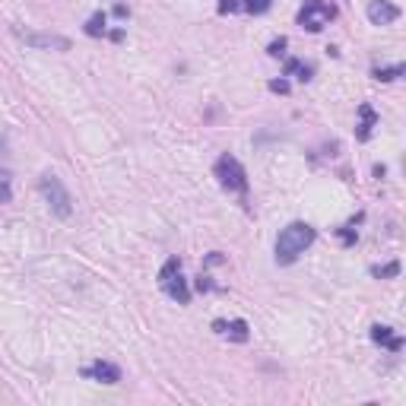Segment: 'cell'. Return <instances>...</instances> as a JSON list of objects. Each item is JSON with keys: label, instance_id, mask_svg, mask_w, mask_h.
I'll list each match as a JSON object with an SVG mask.
<instances>
[{"label": "cell", "instance_id": "2", "mask_svg": "<svg viewBox=\"0 0 406 406\" xmlns=\"http://www.w3.org/2000/svg\"><path fill=\"white\" fill-rule=\"evenodd\" d=\"M213 175H216L219 188L229 191V194H248V175H245V166H241L235 156L223 153L213 166Z\"/></svg>", "mask_w": 406, "mask_h": 406}, {"label": "cell", "instance_id": "19", "mask_svg": "<svg viewBox=\"0 0 406 406\" xmlns=\"http://www.w3.org/2000/svg\"><path fill=\"white\" fill-rule=\"evenodd\" d=\"M283 48H286V39L273 41V45H270V54H273V58H280V54H283Z\"/></svg>", "mask_w": 406, "mask_h": 406}, {"label": "cell", "instance_id": "17", "mask_svg": "<svg viewBox=\"0 0 406 406\" xmlns=\"http://www.w3.org/2000/svg\"><path fill=\"white\" fill-rule=\"evenodd\" d=\"M372 273L377 276V280H384V276H397V273H400V263L394 260V263H387V267H375Z\"/></svg>", "mask_w": 406, "mask_h": 406}, {"label": "cell", "instance_id": "11", "mask_svg": "<svg viewBox=\"0 0 406 406\" xmlns=\"http://www.w3.org/2000/svg\"><path fill=\"white\" fill-rule=\"evenodd\" d=\"M311 73H315V67L311 64H302V61H286V76H295V80H311Z\"/></svg>", "mask_w": 406, "mask_h": 406}, {"label": "cell", "instance_id": "13", "mask_svg": "<svg viewBox=\"0 0 406 406\" xmlns=\"http://www.w3.org/2000/svg\"><path fill=\"white\" fill-rule=\"evenodd\" d=\"M108 32V19H105V13H96V16H89L86 23V35H92V39H98V35Z\"/></svg>", "mask_w": 406, "mask_h": 406}, {"label": "cell", "instance_id": "14", "mask_svg": "<svg viewBox=\"0 0 406 406\" xmlns=\"http://www.w3.org/2000/svg\"><path fill=\"white\" fill-rule=\"evenodd\" d=\"M13 201V181H10V172L0 168V203H10Z\"/></svg>", "mask_w": 406, "mask_h": 406}, {"label": "cell", "instance_id": "10", "mask_svg": "<svg viewBox=\"0 0 406 406\" xmlns=\"http://www.w3.org/2000/svg\"><path fill=\"white\" fill-rule=\"evenodd\" d=\"M372 340L377 346H387L390 352H400V346H403V340L397 337L394 330H390V327H381V324H375L372 327Z\"/></svg>", "mask_w": 406, "mask_h": 406}, {"label": "cell", "instance_id": "6", "mask_svg": "<svg viewBox=\"0 0 406 406\" xmlns=\"http://www.w3.org/2000/svg\"><path fill=\"white\" fill-rule=\"evenodd\" d=\"M365 13H368V19H372L375 26H390V23L400 19V6L390 4V0H368Z\"/></svg>", "mask_w": 406, "mask_h": 406}, {"label": "cell", "instance_id": "5", "mask_svg": "<svg viewBox=\"0 0 406 406\" xmlns=\"http://www.w3.org/2000/svg\"><path fill=\"white\" fill-rule=\"evenodd\" d=\"M159 286L166 289V295L175 298L178 305L191 302V289H188V280L181 276V260H178V258H168L166 267L159 270Z\"/></svg>", "mask_w": 406, "mask_h": 406}, {"label": "cell", "instance_id": "1", "mask_svg": "<svg viewBox=\"0 0 406 406\" xmlns=\"http://www.w3.org/2000/svg\"><path fill=\"white\" fill-rule=\"evenodd\" d=\"M315 225L308 223H289L276 238V263H292L298 260L311 245H315Z\"/></svg>", "mask_w": 406, "mask_h": 406}, {"label": "cell", "instance_id": "9", "mask_svg": "<svg viewBox=\"0 0 406 406\" xmlns=\"http://www.w3.org/2000/svg\"><path fill=\"white\" fill-rule=\"evenodd\" d=\"M213 330L219 333V337H229L235 343H245L251 333H248V324L245 320H213Z\"/></svg>", "mask_w": 406, "mask_h": 406}, {"label": "cell", "instance_id": "7", "mask_svg": "<svg viewBox=\"0 0 406 406\" xmlns=\"http://www.w3.org/2000/svg\"><path fill=\"white\" fill-rule=\"evenodd\" d=\"M19 39L32 48H58V51H67L70 41L64 35H39V32H19Z\"/></svg>", "mask_w": 406, "mask_h": 406}, {"label": "cell", "instance_id": "4", "mask_svg": "<svg viewBox=\"0 0 406 406\" xmlns=\"http://www.w3.org/2000/svg\"><path fill=\"white\" fill-rule=\"evenodd\" d=\"M337 19V6L327 4V0H308V4L298 10V26L305 32H320Z\"/></svg>", "mask_w": 406, "mask_h": 406}, {"label": "cell", "instance_id": "8", "mask_svg": "<svg viewBox=\"0 0 406 406\" xmlns=\"http://www.w3.org/2000/svg\"><path fill=\"white\" fill-rule=\"evenodd\" d=\"M83 375L92 377V381H102V384H118L121 381V368L111 365V362H92L89 368H83Z\"/></svg>", "mask_w": 406, "mask_h": 406}, {"label": "cell", "instance_id": "18", "mask_svg": "<svg viewBox=\"0 0 406 406\" xmlns=\"http://www.w3.org/2000/svg\"><path fill=\"white\" fill-rule=\"evenodd\" d=\"M235 10H238L235 0H219V13H235Z\"/></svg>", "mask_w": 406, "mask_h": 406}, {"label": "cell", "instance_id": "16", "mask_svg": "<svg viewBox=\"0 0 406 406\" xmlns=\"http://www.w3.org/2000/svg\"><path fill=\"white\" fill-rule=\"evenodd\" d=\"M241 6H245L248 13H254V16H260V13H267L270 6H273V0H245Z\"/></svg>", "mask_w": 406, "mask_h": 406}, {"label": "cell", "instance_id": "15", "mask_svg": "<svg viewBox=\"0 0 406 406\" xmlns=\"http://www.w3.org/2000/svg\"><path fill=\"white\" fill-rule=\"evenodd\" d=\"M403 73V64H394V67H384V70H375V80H381V83H390V80H397V76Z\"/></svg>", "mask_w": 406, "mask_h": 406}, {"label": "cell", "instance_id": "20", "mask_svg": "<svg viewBox=\"0 0 406 406\" xmlns=\"http://www.w3.org/2000/svg\"><path fill=\"white\" fill-rule=\"evenodd\" d=\"M270 89H273V92H289V83L286 80H273V83H270Z\"/></svg>", "mask_w": 406, "mask_h": 406}, {"label": "cell", "instance_id": "3", "mask_svg": "<svg viewBox=\"0 0 406 406\" xmlns=\"http://www.w3.org/2000/svg\"><path fill=\"white\" fill-rule=\"evenodd\" d=\"M39 191H41V197H45V203L51 206L54 216L67 219L70 213H73V197H70V191L64 188V181L58 175H51V172L41 175L39 178Z\"/></svg>", "mask_w": 406, "mask_h": 406}, {"label": "cell", "instance_id": "12", "mask_svg": "<svg viewBox=\"0 0 406 406\" xmlns=\"http://www.w3.org/2000/svg\"><path fill=\"white\" fill-rule=\"evenodd\" d=\"M359 115H362V124H359V140H368V137H372V127H375V111L368 108V105H362V108H359Z\"/></svg>", "mask_w": 406, "mask_h": 406}]
</instances>
